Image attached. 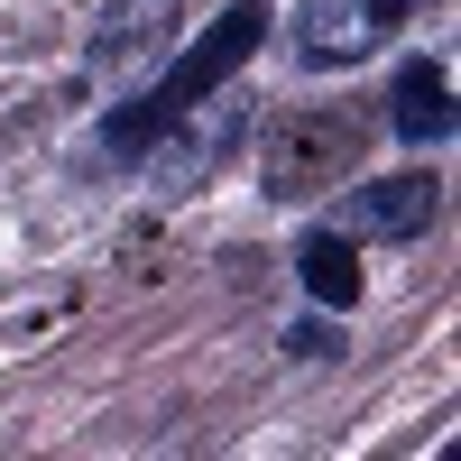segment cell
<instances>
[{
  "mask_svg": "<svg viewBox=\"0 0 461 461\" xmlns=\"http://www.w3.org/2000/svg\"><path fill=\"white\" fill-rule=\"evenodd\" d=\"M434 203H443L434 176H378V185H351L332 230H351V240H415L434 221Z\"/></svg>",
  "mask_w": 461,
  "mask_h": 461,
  "instance_id": "obj_6",
  "label": "cell"
},
{
  "mask_svg": "<svg viewBox=\"0 0 461 461\" xmlns=\"http://www.w3.org/2000/svg\"><path fill=\"white\" fill-rule=\"evenodd\" d=\"M295 277H304V295H314L323 314H351V304H360V240H351V230H304Z\"/></svg>",
  "mask_w": 461,
  "mask_h": 461,
  "instance_id": "obj_7",
  "label": "cell"
},
{
  "mask_svg": "<svg viewBox=\"0 0 461 461\" xmlns=\"http://www.w3.org/2000/svg\"><path fill=\"white\" fill-rule=\"evenodd\" d=\"M258 37H267V10H258V0H230V10L203 28V47H185V56H176L148 93H130L121 111H111L102 148H111V158H148V148H158V139H167L194 102H212L230 74H240V56H258Z\"/></svg>",
  "mask_w": 461,
  "mask_h": 461,
  "instance_id": "obj_1",
  "label": "cell"
},
{
  "mask_svg": "<svg viewBox=\"0 0 461 461\" xmlns=\"http://www.w3.org/2000/svg\"><path fill=\"white\" fill-rule=\"evenodd\" d=\"M176 19L185 0H111L93 19V47H84V74L93 84H121V74H148L167 47H176Z\"/></svg>",
  "mask_w": 461,
  "mask_h": 461,
  "instance_id": "obj_4",
  "label": "cell"
},
{
  "mask_svg": "<svg viewBox=\"0 0 461 461\" xmlns=\"http://www.w3.org/2000/svg\"><path fill=\"white\" fill-rule=\"evenodd\" d=\"M415 10H425V0H304L295 10V56L314 74H351V65H369L388 47Z\"/></svg>",
  "mask_w": 461,
  "mask_h": 461,
  "instance_id": "obj_3",
  "label": "cell"
},
{
  "mask_svg": "<svg viewBox=\"0 0 461 461\" xmlns=\"http://www.w3.org/2000/svg\"><path fill=\"white\" fill-rule=\"evenodd\" d=\"M240 121H249V111L230 102V84H221V102H212V111L194 102V111H185V121H176L158 148H148V167H158V194H185L194 176H212V167L230 158V130H240Z\"/></svg>",
  "mask_w": 461,
  "mask_h": 461,
  "instance_id": "obj_5",
  "label": "cell"
},
{
  "mask_svg": "<svg viewBox=\"0 0 461 461\" xmlns=\"http://www.w3.org/2000/svg\"><path fill=\"white\" fill-rule=\"evenodd\" d=\"M360 121L351 111H286L277 130H267V158H258V176H267V194L277 203H314L323 185H341L360 167Z\"/></svg>",
  "mask_w": 461,
  "mask_h": 461,
  "instance_id": "obj_2",
  "label": "cell"
},
{
  "mask_svg": "<svg viewBox=\"0 0 461 461\" xmlns=\"http://www.w3.org/2000/svg\"><path fill=\"white\" fill-rule=\"evenodd\" d=\"M388 111H397V139H406V148H434V139H452V74H443V56L406 65Z\"/></svg>",
  "mask_w": 461,
  "mask_h": 461,
  "instance_id": "obj_8",
  "label": "cell"
}]
</instances>
